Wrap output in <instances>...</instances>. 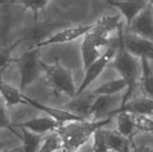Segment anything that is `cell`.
Masks as SVG:
<instances>
[{
	"label": "cell",
	"mask_w": 153,
	"mask_h": 152,
	"mask_svg": "<svg viewBox=\"0 0 153 152\" xmlns=\"http://www.w3.org/2000/svg\"><path fill=\"white\" fill-rule=\"evenodd\" d=\"M118 48L116 52L113 61H112V67L118 72L120 79H122L126 83V93L122 98L121 106L129 102V99H133V94L138 86L139 79H140V72H142V67H140V61L139 58L133 56L124 45V30L120 27L118 30Z\"/></svg>",
	"instance_id": "obj_1"
},
{
	"label": "cell",
	"mask_w": 153,
	"mask_h": 152,
	"mask_svg": "<svg viewBox=\"0 0 153 152\" xmlns=\"http://www.w3.org/2000/svg\"><path fill=\"white\" fill-rule=\"evenodd\" d=\"M111 121L112 117H107L103 120H84L62 125L57 132L61 138L62 147L71 152H80V150L93 139L97 130L103 129Z\"/></svg>",
	"instance_id": "obj_2"
},
{
	"label": "cell",
	"mask_w": 153,
	"mask_h": 152,
	"mask_svg": "<svg viewBox=\"0 0 153 152\" xmlns=\"http://www.w3.org/2000/svg\"><path fill=\"white\" fill-rule=\"evenodd\" d=\"M42 72L45 75V80L50 88L62 94L68 95L70 98H75L77 88L75 85V79L71 71L65 66L54 63V65H42Z\"/></svg>",
	"instance_id": "obj_3"
},
{
	"label": "cell",
	"mask_w": 153,
	"mask_h": 152,
	"mask_svg": "<svg viewBox=\"0 0 153 152\" xmlns=\"http://www.w3.org/2000/svg\"><path fill=\"white\" fill-rule=\"evenodd\" d=\"M19 72V90L23 92L42 72V63L39 58V49L30 48L16 60Z\"/></svg>",
	"instance_id": "obj_4"
},
{
	"label": "cell",
	"mask_w": 153,
	"mask_h": 152,
	"mask_svg": "<svg viewBox=\"0 0 153 152\" xmlns=\"http://www.w3.org/2000/svg\"><path fill=\"white\" fill-rule=\"evenodd\" d=\"M93 28H94V22L86 23V25H76V26L65 27V28H62V30H59V31L54 32V34H50L45 40L35 44L32 48L40 50L41 48H44V46L71 43V41H75V40L80 39V37L86 36Z\"/></svg>",
	"instance_id": "obj_5"
},
{
	"label": "cell",
	"mask_w": 153,
	"mask_h": 152,
	"mask_svg": "<svg viewBox=\"0 0 153 152\" xmlns=\"http://www.w3.org/2000/svg\"><path fill=\"white\" fill-rule=\"evenodd\" d=\"M117 48H118V46H112L111 45L94 63H91V65L89 66L86 70H85L84 79H82L81 84H80V86L77 88L76 97L82 95L84 92L102 74H103V71L107 69V66L113 61L114 56H116V52H117Z\"/></svg>",
	"instance_id": "obj_6"
},
{
	"label": "cell",
	"mask_w": 153,
	"mask_h": 152,
	"mask_svg": "<svg viewBox=\"0 0 153 152\" xmlns=\"http://www.w3.org/2000/svg\"><path fill=\"white\" fill-rule=\"evenodd\" d=\"M62 126V124H59L57 120H54L53 117H50L48 115H42V116H36L32 117L25 122H19L16 124L14 128L18 129H26L28 132H31L37 136L45 137V134L50 133H56L58 132V129Z\"/></svg>",
	"instance_id": "obj_7"
},
{
	"label": "cell",
	"mask_w": 153,
	"mask_h": 152,
	"mask_svg": "<svg viewBox=\"0 0 153 152\" xmlns=\"http://www.w3.org/2000/svg\"><path fill=\"white\" fill-rule=\"evenodd\" d=\"M127 32L137 37L153 40V10L151 1L149 5L133 21V23L127 28Z\"/></svg>",
	"instance_id": "obj_8"
},
{
	"label": "cell",
	"mask_w": 153,
	"mask_h": 152,
	"mask_svg": "<svg viewBox=\"0 0 153 152\" xmlns=\"http://www.w3.org/2000/svg\"><path fill=\"white\" fill-rule=\"evenodd\" d=\"M109 5L120 12L124 16L126 21V30L130 27L133 21L149 5V1H143V0H109Z\"/></svg>",
	"instance_id": "obj_9"
},
{
	"label": "cell",
	"mask_w": 153,
	"mask_h": 152,
	"mask_svg": "<svg viewBox=\"0 0 153 152\" xmlns=\"http://www.w3.org/2000/svg\"><path fill=\"white\" fill-rule=\"evenodd\" d=\"M124 45L133 56L139 60L146 58L147 61H153V40L142 39L133 35H124Z\"/></svg>",
	"instance_id": "obj_10"
},
{
	"label": "cell",
	"mask_w": 153,
	"mask_h": 152,
	"mask_svg": "<svg viewBox=\"0 0 153 152\" xmlns=\"http://www.w3.org/2000/svg\"><path fill=\"white\" fill-rule=\"evenodd\" d=\"M23 99H25V102H26V104H30V106H32V107H35L37 110H40V111H42L45 115L53 117L54 120H57L59 124H62V125L68 124V122L84 121L85 120V119H81V117L74 115V113L68 112V111H66V110H63V108H54V107L45 106V104L37 102V101L30 98V97H27V95H25Z\"/></svg>",
	"instance_id": "obj_11"
},
{
	"label": "cell",
	"mask_w": 153,
	"mask_h": 152,
	"mask_svg": "<svg viewBox=\"0 0 153 152\" xmlns=\"http://www.w3.org/2000/svg\"><path fill=\"white\" fill-rule=\"evenodd\" d=\"M127 112V113H139V115H146V116H153V99L148 97H140L129 101L124 106H120L118 108H114L113 111L109 112L108 117H113L117 113Z\"/></svg>",
	"instance_id": "obj_12"
},
{
	"label": "cell",
	"mask_w": 153,
	"mask_h": 152,
	"mask_svg": "<svg viewBox=\"0 0 153 152\" xmlns=\"http://www.w3.org/2000/svg\"><path fill=\"white\" fill-rule=\"evenodd\" d=\"M93 101H94V97H93L90 93L86 95L75 97L68 103L65 104L63 110H66V111L74 113V115L79 116V117H81V119L90 120L89 119V115H90V108H91Z\"/></svg>",
	"instance_id": "obj_13"
},
{
	"label": "cell",
	"mask_w": 153,
	"mask_h": 152,
	"mask_svg": "<svg viewBox=\"0 0 153 152\" xmlns=\"http://www.w3.org/2000/svg\"><path fill=\"white\" fill-rule=\"evenodd\" d=\"M118 101V95H99V97H94L93 101L91 108H90V115L89 119L90 120H100L99 117L102 115H104L105 112L113 111V107L116 102Z\"/></svg>",
	"instance_id": "obj_14"
},
{
	"label": "cell",
	"mask_w": 153,
	"mask_h": 152,
	"mask_svg": "<svg viewBox=\"0 0 153 152\" xmlns=\"http://www.w3.org/2000/svg\"><path fill=\"white\" fill-rule=\"evenodd\" d=\"M104 137L109 151L113 152H130L135 148L133 139H129L124 136H121L117 130H105L104 129Z\"/></svg>",
	"instance_id": "obj_15"
},
{
	"label": "cell",
	"mask_w": 153,
	"mask_h": 152,
	"mask_svg": "<svg viewBox=\"0 0 153 152\" xmlns=\"http://www.w3.org/2000/svg\"><path fill=\"white\" fill-rule=\"evenodd\" d=\"M0 98L4 101L7 107H13L17 104H26L25 102V94L19 90V88H16L10 84L5 83L0 75Z\"/></svg>",
	"instance_id": "obj_16"
},
{
	"label": "cell",
	"mask_w": 153,
	"mask_h": 152,
	"mask_svg": "<svg viewBox=\"0 0 153 152\" xmlns=\"http://www.w3.org/2000/svg\"><path fill=\"white\" fill-rule=\"evenodd\" d=\"M104 52L100 48L94 44V41L91 40L90 35L84 36L82 44H81V58H82V63H84V69L86 70L91 63H94L98 58H99Z\"/></svg>",
	"instance_id": "obj_17"
},
{
	"label": "cell",
	"mask_w": 153,
	"mask_h": 152,
	"mask_svg": "<svg viewBox=\"0 0 153 152\" xmlns=\"http://www.w3.org/2000/svg\"><path fill=\"white\" fill-rule=\"evenodd\" d=\"M140 67H142V72H140V86L144 94L148 98L153 99V70L151 69L149 61H147L146 58L140 60Z\"/></svg>",
	"instance_id": "obj_18"
},
{
	"label": "cell",
	"mask_w": 153,
	"mask_h": 152,
	"mask_svg": "<svg viewBox=\"0 0 153 152\" xmlns=\"http://www.w3.org/2000/svg\"><path fill=\"white\" fill-rule=\"evenodd\" d=\"M116 130L121 136H124L129 139H133V137L137 133V129H135L133 117H131L130 113L127 112H121L116 115Z\"/></svg>",
	"instance_id": "obj_19"
},
{
	"label": "cell",
	"mask_w": 153,
	"mask_h": 152,
	"mask_svg": "<svg viewBox=\"0 0 153 152\" xmlns=\"http://www.w3.org/2000/svg\"><path fill=\"white\" fill-rule=\"evenodd\" d=\"M127 85L126 83L122 79H117V80H111V81H107L104 84H102L94 89L93 92H90V94L93 97H99V95H117L120 92H122L124 89H126Z\"/></svg>",
	"instance_id": "obj_20"
},
{
	"label": "cell",
	"mask_w": 153,
	"mask_h": 152,
	"mask_svg": "<svg viewBox=\"0 0 153 152\" xmlns=\"http://www.w3.org/2000/svg\"><path fill=\"white\" fill-rule=\"evenodd\" d=\"M21 138H22L23 152H39L42 142H44L42 136L33 134L26 129H21Z\"/></svg>",
	"instance_id": "obj_21"
},
{
	"label": "cell",
	"mask_w": 153,
	"mask_h": 152,
	"mask_svg": "<svg viewBox=\"0 0 153 152\" xmlns=\"http://www.w3.org/2000/svg\"><path fill=\"white\" fill-rule=\"evenodd\" d=\"M133 117L137 132L143 134H153V117L139 115V113H130Z\"/></svg>",
	"instance_id": "obj_22"
},
{
	"label": "cell",
	"mask_w": 153,
	"mask_h": 152,
	"mask_svg": "<svg viewBox=\"0 0 153 152\" xmlns=\"http://www.w3.org/2000/svg\"><path fill=\"white\" fill-rule=\"evenodd\" d=\"M17 4H21L26 10H31L33 16L37 17L40 12L46 9L50 1L48 0H21V1H17Z\"/></svg>",
	"instance_id": "obj_23"
},
{
	"label": "cell",
	"mask_w": 153,
	"mask_h": 152,
	"mask_svg": "<svg viewBox=\"0 0 153 152\" xmlns=\"http://www.w3.org/2000/svg\"><path fill=\"white\" fill-rule=\"evenodd\" d=\"M91 152H109V148L105 142L104 129L97 130L91 139Z\"/></svg>",
	"instance_id": "obj_24"
},
{
	"label": "cell",
	"mask_w": 153,
	"mask_h": 152,
	"mask_svg": "<svg viewBox=\"0 0 153 152\" xmlns=\"http://www.w3.org/2000/svg\"><path fill=\"white\" fill-rule=\"evenodd\" d=\"M0 129H7L12 134H14L16 137L18 138L21 137V134L17 133L14 125L9 121V117H8V113H7V106L1 98H0Z\"/></svg>",
	"instance_id": "obj_25"
},
{
	"label": "cell",
	"mask_w": 153,
	"mask_h": 152,
	"mask_svg": "<svg viewBox=\"0 0 153 152\" xmlns=\"http://www.w3.org/2000/svg\"><path fill=\"white\" fill-rule=\"evenodd\" d=\"M14 45L9 46V48H0V75L3 74L4 70H7L12 63H16L17 58L12 57V50H13Z\"/></svg>",
	"instance_id": "obj_26"
},
{
	"label": "cell",
	"mask_w": 153,
	"mask_h": 152,
	"mask_svg": "<svg viewBox=\"0 0 153 152\" xmlns=\"http://www.w3.org/2000/svg\"><path fill=\"white\" fill-rule=\"evenodd\" d=\"M130 152H152V148L151 147H140V148L135 147V148H133Z\"/></svg>",
	"instance_id": "obj_27"
},
{
	"label": "cell",
	"mask_w": 153,
	"mask_h": 152,
	"mask_svg": "<svg viewBox=\"0 0 153 152\" xmlns=\"http://www.w3.org/2000/svg\"><path fill=\"white\" fill-rule=\"evenodd\" d=\"M4 152H23V147L17 146V147H13V148H10V150H5Z\"/></svg>",
	"instance_id": "obj_28"
},
{
	"label": "cell",
	"mask_w": 153,
	"mask_h": 152,
	"mask_svg": "<svg viewBox=\"0 0 153 152\" xmlns=\"http://www.w3.org/2000/svg\"><path fill=\"white\" fill-rule=\"evenodd\" d=\"M5 147H7V145H5V143L0 141V152H4V151H5Z\"/></svg>",
	"instance_id": "obj_29"
},
{
	"label": "cell",
	"mask_w": 153,
	"mask_h": 152,
	"mask_svg": "<svg viewBox=\"0 0 153 152\" xmlns=\"http://www.w3.org/2000/svg\"><path fill=\"white\" fill-rule=\"evenodd\" d=\"M53 152H71V151H68V150H66V148H58V150H56V151H53Z\"/></svg>",
	"instance_id": "obj_30"
},
{
	"label": "cell",
	"mask_w": 153,
	"mask_h": 152,
	"mask_svg": "<svg viewBox=\"0 0 153 152\" xmlns=\"http://www.w3.org/2000/svg\"><path fill=\"white\" fill-rule=\"evenodd\" d=\"M109 152H113V151H109Z\"/></svg>",
	"instance_id": "obj_31"
}]
</instances>
